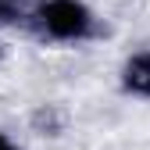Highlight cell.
Returning a JSON list of instances; mask_svg holds the SVG:
<instances>
[{"mask_svg": "<svg viewBox=\"0 0 150 150\" xmlns=\"http://www.w3.org/2000/svg\"><path fill=\"white\" fill-rule=\"evenodd\" d=\"M36 25L50 40L75 43V40H86L97 22H93V11L82 0H43L36 7Z\"/></svg>", "mask_w": 150, "mask_h": 150, "instance_id": "6da1fadb", "label": "cell"}, {"mask_svg": "<svg viewBox=\"0 0 150 150\" xmlns=\"http://www.w3.org/2000/svg\"><path fill=\"white\" fill-rule=\"evenodd\" d=\"M122 86L136 97H150V50H139L122 68Z\"/></svg>", "mask_w": 150, "mask_h": 150, "instance_id": "7a4b0ae2", "label": "cell"}, {"mask_svg": "<svg viewBox=\"0 0 150 150\" xmlns=\"http://www.w3.org/2000/svg\"><path fill=\"white\" fill-rule=\"evenodd\" d=\"M0 150H18V146L11 143V136H7V132H0Z\"/></svg>", "mask_w": 150, "mask_h": 150, "instance_id": "3957f363", "label": "cell"}, {"mask_svg": "<svg viewBox=\"0 0 150 150\" xmlns=\"http://www.w3.org/2000/svg\"><path fill=\"white\" fill-rule=\"evenodd\" d=\"M7 14H11V0H0V22H4Z\"/></svg>", "mask_w": 150, "mask_h": 150, "instance_id": "277c9868", "label": "cell"}]
</instances>
